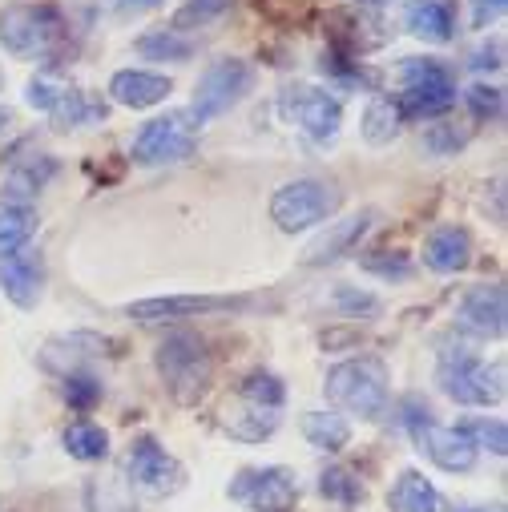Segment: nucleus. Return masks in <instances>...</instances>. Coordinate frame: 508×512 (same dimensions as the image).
<instances>
[{
	"label": "nucleus",
	"mask_w": 508,
	"mask_h": 512,
	"mask_svg": "<svg viewBox=\"0 0 508 512\" xmlns=\"http://www.w3.org/2000/svg\"><path fill=\"white\" fill-rule=\"evenodd\" d=\"M69 45V21L49 0H21L0 13V49L17 61L53 65Z\"/></svg>",
	"instance_id": "1"
},
{
	"label": "nucleus",
	"mask_w": 508,
	"mask_h": 512,
	"mask_svg": "<svg viewBox=\"0 0 508 512\" xmlns=\"http://www.w3.org/2000/svg\"><path fill=\"white\" fill-rule=\"evenodd\" d=\"M158 375L178 408H198L214 388V355L198 331H170L154 351Z\"/></svg>",
	"instance_id": "2"
},
{
	"label": "nucleus",
	"mask_w": 508,
	"mask_h": 512,
	"mask_svg": "<svg viewBox=\"0 0 508 512\" xmlns=\"http://www.w3.org/2000/svg\"><path fill=\"white\" fill-rule=\"evenodd\" d=\"M440 392L460 408H492L504 400V363H484L468 343H440L436 355Z\"/></svg>",
	"instance_id": "3"
},
{
	"label": "nucleus",
	"mask_w": 508,
	"mask_h": 512,
	"mask_svg": "<svg viewBox=\"0 0 508 512\" xmlns=\"http://www.w3.org/2000/svg\"><path fill=\"white\" fill-rule=\"evenodd\" d=\"M323 396L359 420H379L388 412V371L379 359H343L327 371L323 379Z\"/></svg>",
	"instance_id": "4"
},
{
	"label": "nucleus",
	"mask_w": 508,
	"mask_h": 512,
	"mask_svg": "<svg viewBox=\"0 0 508 512\" xmlns=\"http://www.w3.org/2000/svg\"><path fill=\"white\" fill-rule=\"evenodd\" d=\"M400 89L396 105L404 113V121H436L456 105V77L440 57H404L400 61Z\"/></svg>",
	"instance_id": "5"
},
{
	"label": "nucleus",
	"mask_w": 508,
	"mask_h": 512,
	"mask_svg": "<svg viewBox=\"0 0 508 512\" xmlns=\"http://www.w3.org/2000/svg\"><path fill=\"white\" fill-rule=\"evenodd\" d=\"M343 206V194L323 178H295L271 194V222L283 234H303L311 226H323Z\"/></svg>",
	"instance_id": "6"
},
{
	"label": "nucleus",
	"mask_w": 508,
	"mask_h": 512,
	"mask_svg": "<svg viewBox=\"0 0 508 512\" xmlns=\"http://www.w3.org/2000/svg\"><path fill=\"white\" fill-rule=\"evenodd\" d=\"M400 412H404L400 420H404L412 444H416L440 472H472V468H476L480 452H476L456 428H440V424L432 420V412H428L420 400H404Z\"/></svg>",
	"instance_id": "7"
},
{
	"label": "nucleus",
	"mask_w": 508,
	"mask_h": 512,
	"mask_svg": "<svg viewBox=\"0 0 508 512\" xmlns=\"http://www.w3.org/2000/svg\"><path fill=\"white\" fill-rule=\"evenodd\" d=\"M250 89H254V65L242 61V57H218L198 77V89H194V101H190V117L198 125H206V121L230 113Z\"/></svg>",
	"instance_id": "8"
},
{
	"label": "nucleus",
	"mask_w": 508,
	"mask_h": 512,
	"mask_svg": "<svg viewBox=\"0 0 508 512\" xmlns=\"http://www.w3.org/2000/svg\"><path fill=\"white\" fill-rule=\"evenodd\" d=\"M194 146H198V121L190 117V109H174L142 125L130 146V158L138 166H174V162H186Z\"/></svg>",
	"instance_id": "9"
},
{
	"label": "nucleus",
	"mask_w": 508,
	"mask_h": 512,
	"mask_svg": "<svg viewBox=\"0 0 508 512\" xmlns=\"http://www.w3.org/2000/svg\"><path fill=\"white\" fill-rule=\"evenodd\" d=\"M283 117L295 125L303 138H311L315 146H327L339 138L343 130V105L335 93L319 89V85H287L279 97Z\"/></svg>",
	"instance_id": "10"
},
{
	"label": "nucleus",
	"mask_w": 508,
	"mask_h": 512,
	"mask_svg": "<svg viewBox=\"0 0 508 512\" xmlns=\"http://www.w3.org/2000/svg\"><path fill=\"white\" fill-rule=\"evenodd\" d=\"M230 500L242 504L246 512H295L299 484H295V472L283 468V464L242 468L230 480Z\"/></svg>",
	"instance_id": "11"
},
{
	"label": "nucleus",
	"mask_w": 508,
	"mask_h": 512,
	"mask_svg": "<svg viewBox=\"0 0 508 512\" xmlns=\"http://www.w3.org/2000/svg\"><path fill=\"white\" fill-rule=\"evenodd\" d=\"M250 307L246 295H158V299H138L125 307V315L158 327V323H182V319H198V315H218V311H242Z\"/></svg>",
	"instance_id": "12"
},
{
	"label": "nucleus",
	"mask_w": 508,
	"mask_h": 512,
	"mask_svg": "<svg viewBox=\"0 0 508 512\" xmlns=\"http://www.w3.org/2000/svg\"><path fill=\"white\" fill-rule=\"evenodd\" d=\"M125 468H130V480L146 496H174L186 484V468L154 436H138L130 444V460H125Z\"/></svg>",
	"instance_id": "13"
},
{
	"label": "nucleus",
	"mask_w": 508,
	"mask_h": 512,
	"mask_svg": "<svg viewBox=\"0 0 508 512\" xmlns=\"http://www.w3.org/2000/svg\"><path fill=\"white\" fill-rule=\"evenodd\" d=\"M504 323H508V299H504V287L500 283H480V287H468L460 307H456V331L468 335V339H500L504 335Z\"/></svg>",
	"instance_id": "14"
},
{
	"label": "nucleus",
	"mask_w": 508,
	"mask_h": 512,
	"mask_svg": "<svg viewBox=\"0 0 508 512\" xmlns=\"http://www.w3.org/2000/svg\"><path fill=\"white\" fill-rule=\"evenodd\" d=\"M0 291H5L9 303H17L21 311H33L41 303L45 291V259L33 242L0 254Z\"/></svg>",
	"instance_id": "15"
},
{
	"label": "nucleus",
	"mask_w": 508,
	"mask_h": 512,
	"mask_svg": "<svg viewBox=\"0 0 508 512\" xmlns=\"http://www.w3.org/2000/svg\"><path fill=\"white\" fill-rule=\"evenodd\" d=\"M375 222V210H359L351 218H339V222H327V230L307 246L303 263L307 267H327V263H339L347 254H355V246L363 242V234L371 230Z\"/></svg>",
	"instance_id": "16"
},
{
	"label": "nucleus",
	"mask_w": 508,
	"mask_h": 512,
	"mask_svg": "<svg viewBox=\"0 0 508 512\" xmlns=\"http://www.w3.org/2000/svg\"><path fill=\"white\" fill-rule=\"evenodd\" d=\"M174 93V81L154 69H117L109 77V97L125 109H154Z\"/></svg>",
	"instance_id": "17"
},
{
	"label": "nucleus",
	"mask_w": 508,
	"mask_h": 512,
	"mask_svg": "<svg viewBox=\"0 0 508 512\" xmlns=\"http://www.w3.org/2000/svg\"><path fill=\"white\" fill-rule=\"evenodd\" d=\"M424 267L436 275H460L472 267V234L456 222L436 226L424 242Z\"/></svg>",
	"instance_id": "18"
},
{
	"label": "nucleus",
	"mask_w": 508,
	"mask_h": 512,
	"mask_svg": "<svg viewBox=\"0 0 508 512\" xmlns=\"http://www.w3.org/2000/svg\"><path fill=\"white\" fill-rule=\"evenodd\" d=\"M404 29L420 41L448 45L456 41V13L448 0H408L404 5Z\"/></svg>",
	"instance_id": "19"
},
{
	"label": "nucleus",
	"mask_w": 508,
	"mask_h": 512,
	"mask_svg": "<svg viewBox=\"0 0 508 512\" xmlns=\"http://www.w3.org/2000/svg\"><path fill=\"white\" fill-rule=\"evenodd\" d=\"M57 174V158L49 154H33V158H13L9 174H5V202L9 206H29Z\"/></svg>",
	"instance_id": "20"
},
{
	"label": "nucleus",
	"mask_w": 508,
	"mask_h": 512,
	"mask_svg": "<svg viewBox=\"0 0 508 512\" xmlns=\"http://www.w3.org/2000/svg\"><path fill=\"white\" fill-rule=\"evenodd\" d=\"M388 512H444V496L420 468H404L388 488Z\"/></svg>",
	"instance_id": "21"
},
{
	"label": "nucleus",
	"mask_w": 508,
	"mask_h": 512,
	"mask_svg": "<svg viewBox=\"0 0 508 512\" xmlns=\"http://www.w3.org/2000/svg\"><path fill=\"white\" fill-rule=\"evenodd\" d=\"M404 125L408 121H404L396 97H371L363 109V121H359V134L367 146H392L404 134Z\"/></svg>",
	"instance_id": "22"
},
{
	"label": "nucleus",
	"mask_w": 508,
	"mask_h": 512,
	"mask_svg": "<svg viewBox=\"0 0 508 512\" xmlns=\"http://www.w3.org/2000/svg\"><path fill=\"white\" fill-rule=\"evenodd\" d=\"M222 428L230 440H242V444H263L275 436L279 428V416L267 412V408H254V404H238V408H226L222 412Z\"/></svg>",
	"instance_id": "23"
},
{
	"label": "nucleus",
	"mask_w": 508,
	"mask_h": 512,
	"mask_svg": "<svg viewBox=\"0 0 508 512\" xmlns=\"http://www.w3.org/2000/svg\"><path fill=\"white\" fill-rule=\"evenodd\" d=\"M49 117H53L57 130H81V125L105 121V105L93 101L85 89H69V85H65V93L57 97V105L49 109Z\"/></svg>",
	"instance_id": "24"
},
{
	"label": "nucleus",
	"mask_w": 508,
	"mask_h": 512,
	"mask_svg": "<svg viewBox=\"0 0 508 512\" xmlns=\"http://www.w3.org/2000/svg\"><path fill=\"white\" fill-rule=\"evenodd\" d=\"M299 428H303L307 444L319 452H343L351 444V424L335 412H303Z\"/></svg>",
	"instance_id": "25"
},
{
	"label": "nucleus",
	"mask_w": 508,
	"mask_h": 512,
	"mask_svg": "<svg viewBox=\"0 0 508 512\" xmlns=\"http://www.w3.org/2000/svg\"><path fill=\"white\" fill-rule=\"evenodd\" d=\"M134 49L146 61H190L194 57V41L178 29H150L134 41Z\"/></svg>",
	"instance_id": "26"
},
{
	"label": "nucleus",
	"mask_w": 508,
	"mask_h": 512,
	"mask_svg": "<svg viewBox=\"0 0 508 512\" xmlns=\"http://www.w3.org/2000/svg\"><path fill=\"white\" fill-rule=\"evenodd\" d=\"M61 444H65V452H69L73 460H81V464H93V460H105V456H109V432H105L101 424H93V420L69 424L65 436H61Z\"/></svg>",
	"instance_id": "27"
},
{
	"label": "nucleus",
	"mask_w": 508,
	"mask_h": 512,
	"mask_svg": "<svg viewBox=\"0 0 508 512\" xmlns=\"http://www.w3.org/2000/svg\"><path fill=\"white\" fill-rule=\"evenodd\" d=\"M238 396H242V404L279 412V408L287 404V383H283L275 371H250V375L238 383Z\"/></svg>",
	"instance_id": "28"
},
{
	"label": "nucleus",
	"mask_w": 508,
	"mask_h": 512,
	"mask_svg": "<svg viewBox=\"0 0 508 512\" xmlns=\"http://www.w3.org/2000/svg\"><path fill=\"white\" fill-rule=\"evenodd\" d=\"M456 432H460L476 452H492V456H504V452H508V428H504V420H496V416H468L464 424H456Z\"/></svg>",
	"instance_id": "29"
},
{
	"label": "nucleus",
	"mask_w": 508,
	"mask_h": 512,
	"mask_svg": "<svg viewBox=\"0 0 508 512\" xmlns=\"http://www.w3.org/2000/svg\"><path fill=\"white\" fill-rule=\"evenodd\" d=\"M319 496L323 500H331V504H339V508H355V504H363V480L351 472V468H343V464H335V468H327L323 476H319Z\"/></svg>",
	"instance_id": "30"
},
{
	"label": "nucleus",
	"mask_w": 508,
	"mask_h": 512,
	"mask_svg": "<svg viewBox=\"0 0 508 512\" xmlns=\"http://www.w3.org/2000/svg\"><path fill=\"white\" fill-rule=\"evenodd\" d=\"M468 142H472V130H468V125H460V121L436 117L428 130H424V150H428L432 158H456Z\"/></svg>",
	"instance_id": "31"
},
{
	"label": "nucleus",
	"mask_w": 508,
	"mask_h": 512,
	"mask_svg": "<svg viewBox=\"0 0 508 512\" xmlns=\"http://www.w3.org/2000/svg\"><path fill=\"white\" fill-rule=\"evenodd\" d=\"M33 230H37V214L33 206H0V254H9L25 242H33Z\"/></svg>",
	"instance_id": "32"
},
{
	"label": "nucleus",
	"mask_w": 508,
	"mask_h": 512,
	"mask_svg": "<svg viewBox=\"0 0 508 512\" xmlns=\"http://www.w3.org/2000/svg\"><path fill=\"white\" fill-rule=\"evenodd\" d=\"M61 396H65V404L73 408V412H93L97 404H101V379L97 375H89V371H69V375H61Z\"/></svg>",
	"instance_id": "33"
},
{
	"label": "nucleus",
	"mask_w": 508,
	"mask_h": 512,
	"mask_svg": "<svg viewBox=\"0 0 508 512\" xmlns=\"http://www.w3.org/2000/svg\"><path fill=\"white\" fill-rule=\"evenodd\" d=\"M230 5H234V0H186V5L174 13V25H170V29H178V33L206 29V25H214Z\"/></svg>",
	"instance_id": "34"
},
{
	"label": "nucleus",
	"mask_w": 508,
	"mask_h": 512,
	"mask_svg": "<svg viewBox=\"0 0 508 512\" xmlns=\"http://www.w3.org/2000/svg\"><path fill=\"white\" fill-rule=\"evenodd\" d=\"M464 105L476 121H500L504 117V89L488 85V81H476V85L464 89Z\"/></svg>",
	"instance_id": "35"
},
{
	"label": "nucleus",
	"mask_w": 508,
	"mask_h": 512,
	"mask_svg": "<svg viewBox=\"0 0 508 512\" xmlns=\"http://www.w3.org/2000/svg\"><path fill=\"white\" fill-rule=\"evenodd\" d=\"M331 303H335V311L339 315H347V319H367V315H379V299L371 295V291H359V287H335L331 291Z\"/></svg>",
	"instance_id": "36"
},
{
	"label": "nucleus",
	"mask_w": 508,
	"mask_h": 512,
	"mask_svg": "<svg viewBox=\"0 0 508 512\" xmlns=\"http://www.w3.org/2000/svg\"><path fill=\"white\" fill-rule=\"evenodd\" d=\"M363 267L371 275H379V279H408L412 275V259H408V254H400V250L392 254V259H375V254H367Z\"/></svg>",
	"instance_id": "37"
},
{
	"label": "nucleus",
	"mask_w": 508,
	"mask_h": 512,
	"mask_svg": "<svg viewBox=\"0 0 508 512\" xmlns=\"http://www.w3.org/2000/svg\"><path fill=\"white\" fill-rule=\"evenodd\" d=\"M65 93V85L61 81H53V77H37V81H29V93H25V101L33 105V109H41V113H49L53 105H57V97Z\"/></svg>",
	"instance_id": "38"
},
{
	"label": "nucleus",
	"mask_w": 508,
	"mask_h": 512,
	"mask_svg": "<svg viewBox=\"0 0 508 512\" xmlns=\"http://www.w3.org/2000/svg\"><path fill=\"white\" fill-rule=\"evenodd\" d=\"M468 5H472V29H488L504 17L508 0H468Z\"/></svg>",
	"instance_id": "39"
},
{
	"label": "nucleus",
	"mask_w": 508,
	"mask_h": 512,
	"mask_svg": "<svg viewBox=\"0 0 508 512\" xmlns=\"http://www.w3.org/2000/svg\"><path fill=\"white\" fill-rule=\"evenodd\" d=\"M500 57H504V49H500V41H492V45H480V49L472 53V61H468V65L484 73V69H500V65H504Z\"/></svg>",
	"instance_id": "40"
},
{
	"label": "nucleus",
	"mask_w": 508,
	"mask_h": 512,
	"mask_svg": "<svg viewBox=\"0 0 508 512\" xmlns=\"http://www.w3.org/2000/svg\"><path fill=\"white\" fill-rule=\"evenodd\" d=\"M158 5H166V0H117L121 13H142V9H158Z\"/></svg>",
	"instance_id": "41"
},
{
	"label": "nucleus",
	"mask_w": 508,
	"mask_h": 512,
	"mask_svg": "<svg viewBox=\"0 0 508 512\" xmlns=\"http://www.w3.org/2000/svg\"><path fill=\"white\" fill-rule=\"evenodd\" d=\"M9 121H13V109H9V105H0V130H5Z\"/></svg>",
	"instance_id": "42"
},
{
	"label": "nucleus",
	"mask_w": 508,
	"mask_h": 512,
	"mask_svg": "<svg viewBox=\"0 0 508 512\" xmlns=\"http://www.w3.org/2000/svg\"><path fill=\"white\" fill-rule=\"evenodd\" d=\"M460 512H484V508H460Z\"/></svg>",
	"instance_id": "43"
},
{
	"label": "nucleus",
	"mask_w": 508,
	"mask_h": 512,
	"mask_svg": "<svg viewBox=\"0 0 508 512\" xmlns=\"http://www.w3.org/2000/svg\"><path fill=\"white\" fill-rule=\"evenodd\" d=\"M0 81H5V77H0Z\"/></svg>",
	"instance_id": "44"
}]
</instances>
